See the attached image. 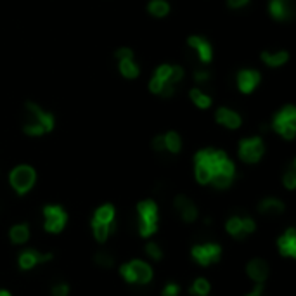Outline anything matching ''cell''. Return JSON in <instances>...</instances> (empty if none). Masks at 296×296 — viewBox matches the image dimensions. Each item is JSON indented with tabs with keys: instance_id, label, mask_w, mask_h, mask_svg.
Instances as JSON below:
<instances>
[{
	"instance_id": "1",
	"label": "cell",
	"mask_w": 296,
	"mask_h": 296,
	"mask_svg": "<svg viewBox=\"0 0 296 296\" xmlns=\"http://www.w3.org/2000/svg\"><path fill=\"white\" fill-rule=\"evenodd\" d=\"M184 78V70L177 64H161L154 71L149 90L161 97H172L175 94V87Z\"/></svg>"
},
{
	"instance_id": "2",
	"label": "cell",
	"mask_w": 296,
	"mask_h": 296,
	"mask_svg": "<svg viewBox=\"0 0 296 296\" xmlns=\"http://www.w3.org/2000/svg\"><path fill=\"white\" fill-rule=\"evenodd\" d=\"M26 115H28V118L23 125V130L26 135L40 137V135H43V133L51 132L56 125L54 116L48 111H43V109L35 103H26Z\"/></svg>"
},
{
	"instance_id": "3",
	"label": "cell",
	"mask_w": 296,
	"mask_h": 296,
	"mask_svg": "<svg viewBox=\"0 0 296 296\" xmlns=\"http://www.w3.org/2000/svg\"><path fill=\"white\" fill-rule=\"evenodd\" d=\"M137 215H139V234L144 237L153 236L158 229V206L156 203L147 200L137 205Z\"/></svg>"
},
{
	"instance_id": "4",
	"label": "cell",
	"mask_w": 296,
	"mask_h": 296,
	"mask_svg": "<svg viewBox=\"0 0 296 296\" xmlns=\"http://www.w3.org/2000/svg\"><path fill=\"white\" fill-rule=\"evenodd\" d=\"M272 128L279 133L281 137L291 140L296 135V108L287 104L274 116L272 120Z\"/></svg>"
},
{
	"instance_id": "5",
	"label": "cell",
	"mask_w": 296,
	"mask_h": 296,
	"mask_svg": "<svg viewBox=\"0 0 296 296\" xmlns=\"http://www.w3.org/2000/svg\"><path fill=\"white\" fill-rule=\"evenodd\" d=\"M120 274L123 275V279L130 284H147L153 279V270L147 263L140 260H132L125 265H121Z\"/></svg>"
},
{
	"instance_id": "6",
	"label": "cell",
	"mask_w": 296,
	"mask_h": 296,
	"mask_svg": "<svg viewBox=\"0 0 296 296\" xmlns=\"http://www.w3.org/2000/svg\"><path fill=\"white\" fill-rule=\"evenodd\" d=\"M35 180H36L35 170L28 165L16 166L9 175V182H11L12 189H14L18 194H26L28 190L35 185Z\"/></svg>"
},
{
	"instance_id": "7",
	"label": "cell",
	"mask_w": 296,
	"mask_h": 296,
	"mask_svg": "<svg viewBox=\"0 0 296 296\" xmlns=\"http://www.w3.org/2000/svg\"><path fill=\"white\" fill-rule=\"evenodd\" d=\"M265 153V144L260 137H250L239 142V158L244 163H257Z\"/></svg>"
},
{
	"instance_id": "8",
	"label": "cell",
	"mask_w": 296,
	"mask_h": 296,
	"mask_svg": "<svg viewBox=\"0 0 296 296\" xmlns=\"http://www.w3.org/2000/svg\"><path fill=\"white\" fill-rule=\"evenodd\" d=\"M116 59H118V66H120V73L125 76V78L128 80H133L139 76L140 73V68L139 64L135 63V59H133V52L132 48L128 47H121L116 51Z\"/></svg>"
},
{
	"instance_id": "9",
	"label": "cell",
	"mask_w": 296,
	"mask_h": 296,
	"mask_svg": "<svg viewBox=\"0 0 296 296\" xmlns=\"http://www.w3.org/2000/svg\"><path fill=\"white\" fill-rule=\"evenodd\" d=\"M43 217H45V229L48 232H61L68 222V215L61 206H45L43 208Z\"/></svg>"
},
{
	"instance_id": "10",
	"label": "cell",
	"mask_w": 296,
	"mask_h": 296,
	"mask_svg": "<svg viewBox=\"0 0 296 296\" xmlns=\"http://www.w3.org/2000/svg\"><path fill=\"white\" fill-rule=\"evenodd\" d=\"M222 248L215 242H206V244H200L192 248V258L196 260L200 265H210L213 262L220 260Z\"/></svg>"
},
{
	"instance_id": "11",
	"label": "cell",
	"mask_w": 296,
	"mask_h": 296,
	"mask_svg": "<svg viewBox=\"0 0 296 296\" xmlns=\"http://www.w3.org/2000/svg\"><path fill=\"white\" fill-rule=\"evenodd\" d=\"M255 229H257V225L250 217H230L227 220V230L236 239L246 237L248 234L255 232Z\"/></svg>"
},
{
	"instance_id": "12",
	"label": "cell",
	"mask_w": 296,
	"mask_h": 296,
	"mask_svg": "<svg viewBox=\"0 0 296 296\" xmlns=\"http://www.w3.org/2000/svg\"><path fill=\"white\" fill-rule=\"evenodd\" d=\"M262 75L257 70H241L236 76L237 88L242 94H251L260 85Z\"/></svg>"
},
{
	"instance_id": "13",
	"label": "cell",
	"mask_w": 296,
	"mask_h": 296,
	"mask_svg": "<svg viewBox=\"0 0 296 296\" xmlns=\"http://www.w3.org/2000/svg\"><path fill=\"white\" fill-rule=\"evenodd\" d=\"M269 12L277 21H287L294 16V4L293 0H270Z\"/></svg>"
},
{
	"instance_id": "14",
	"label": "cell",
	"mask_w": 296,
	"mask_h": 296,
	"mask_svg": "<svg viewBox=\"0 0 296 296\" xmlns=\"http://www.w3.org/2000/svg\"><path fill=\"white\" fill-rule=\"evenodd\" d=\"M187 43H189L190 48H194V51H196L198 59H200L201 63H205V64L212 63L213 48H212V45H210L208 40L203 38V36H200V35H192V36H189Z\"/></svg>"
},
{
	"instance_id": "15",
	"label": "cell",
	"mask_w": 296,
	"mask_h": 296,
	"mask_svg": "<svg viewBox=\"0 0 296 296\" xmlns=\"http://www.w3.org/2000/svg\"><path fill=\"white\" fill-rule=\"evenodd\" d=\"M173 206L180 215V218L184 222H194L198 218V208L189 198L185 196H177L175 201H173Z\"/></svg>"
},
{
	"instance_id": "16",
	"label": "cell",
	"mask_w": 296,
	"mask_h": 296,
	"mask_svg": "<svg viewBox=\"0 0 296 296\" xmlns=\"http://www.w3.org/2000/svg\"><path fill=\"white\" fill-rule=\"evenodd\" d=\"M51 260V253H38L36 250H26L19 255V267L23 270H30L35 265Z\"/></svg>"
},
{
	"instance_id": "17",
	"label": "cell",
	"mask_w": 296,
	"mask_h": 296,
	"mask_svg": "<svg viewBox=\"0 0 296 296\" xmlns=\"http://www.w3.org/2000/svg\"><path fill=\"white\" fill-rule=\"evenodd\" d=\"M215 120H217L218 125H222V127H225V128H230V130H236V128L241 127V116L229 108L218 109V111L215 113Z\"/></svg>"
},
{
	"instance_id": "18",
	"label": "cell",
	"mask_w": 296,
	"mask_h": 296,
	"mask_svg": "<svg viewBox=\"0 0 296 296\" xmlns=\"http://www.w3.org/2000/svg\"><path fill=\"white\" fill-rule=\"evenodd\" d=\"M246 272H248V275L257 282V284H263V281L269 277V265H267V262L262 260V258H255V260H251L248 263Z\"/></svg>"
},
{
	"instance_id": "19",
	"label": "cell",
	"mask_w": 296,
	"mask_h": 296,
	"mask_svg": "<svg viewBox=\"0 0 296 296\" xmlns=\"http://www.w3.org/2000/svg\"><path fill=\"white\" fill-rule=\"evenodd\" d=\"M279 251H281L284 257L294 258L296 257V232L294 229H287V232L279 239Z\"/></svg>"
},
{
	"instance_id": "20",
	"label": "cell",
	"mask_w": 296,
	"mask_h": 296,
	"mask_svg": "<svg viewBox=\"0 0 296 296\" xmlns=\"http://www.w3.org/2000/svg\"><path fill=\"white\" fill-rule=\"evenodd\" d=\"M289 59V54L286 51H279V52H262V61L270 68H279L282 64L287 63Z\"/></svg>"
},
{
	"instance_id": "21",
	"label": "cell",
	"mask_w": 296,
	"mask_h": 296,
	"mask_svg": "<svg viewBox=\"0 0 296 296\" xmlns=\"http://www.w3.org/2000/svg\"><path fill=\"white\" fill-rule=\"evenodd\" d=\"M258 212L262 215H279L284 212V205H282V201L275 200V198H267V200L260 201Z\"/></svg>"
},
{
	"instance_id": "22",
	"label": "cell",
	"mask_w": 296,
	"mask_h": 296,
	"mask_svg": "<svg viewBox=\"0 0 296 296\" xmlns=\"http://www.w3.org/2000/svg\"><path fill=\"white\" fill-rule=\"evenodd\" d=\"M92 220L115 227V208H113L111 205H103L101 208H97V212L94 213V218H92Z\"/></svg>"
},
{
	"instance_id": "23",
	"label": "cell",
	"mask_w": 296,
	"mask_h": 296,
	"mask_svg": "<svg viewBox=\"0 0 296 296\" xmlns=\"http://www.w3.org/2000/svg\"><path fill=\"white\" fill-rule=\"evenodd\" d=\"M147 12L153 18H165L170 12V4L166 0H149Z\"/></svg>"
},
{
	"instance_id": "24",
	"label": "cell",
	"mask_w": 296,
	"mask_h": 296,
	"mask_svg": "<svg viewBox=\"0 0 296 296\" xmlns=\"http://www.w3.org/2000/svg\"><path fill=\"white\" fill-rule=\"evenodd\" d=\"M163 140H165V151H168L172 154L180 153L182 139H180V135H178L177 132H166L163 135Z\"/></svg>"
},
{
	"instance_id": "25",
	"label": "cell",
	"mask_w": 296,
	"mask_h": 296,
	"mask_svg": "<svg viewBox=\"0 0 296 296\" xmlns=\"http://www.w3.org/2000/svg\"><path fill=\"white\" fill-rule=\"evenodd\" d=\"M189 95H190V101H192L200 109H208L212 106V97L206 94V92H203L200 87L192 88V90L189 92Z\"/></svg>"
},
{
	"instance_id": "26",
	"label": "cell",
	"mask_w": 296,
	"mask_h": 296,
	"mask_svg": "<svg viewBox=\"0 0 296 296\" xmlns=\"http://www.w3.org/2000/svg\"><path fill=\"white\" fill-rule=\"evenodd\" d=\"M11 241L16 242V244H23V242H26L28 239H30V227L26 224H19V225H14L11 229Z\"/></svg>"
},
{
	"instance_id": "27",
	"label": "cell",
	"mask_w": 296,
	"mask_h": 296,
	"mask_svg": "<svg viewBox=\"0 0 296 296\" xmlns=\"http://www.w3.org/2000/svg\"><path fill=\"white\" fill-rule=\"evenodd\" d=\"M92 230H94V236L99 242H104L109 236V232L113 230L111 225H106V224H101V222H95L92 220Z\"/></svg>"
},
{
	"instance_id": "28",
	"label": "cell",
	"mask_w": 296,
	"mask_h": 296,
	"mask_svg": "<svg viewBox=\"0 0 296 296\" xmlns=\"http://www.w3.org/2000/svg\"><path fill=\"white\" fill-rule=\"evenodd\" d=\"M189 293L194 294V296H208V293H210V282L206 281V279H196V281H194V284L190 286Z\"/></svg>"
},
{
	"instance_id": "29",
	"label": "cell",
	"mask_w": 296,
	"mask_h": 296,
	"mask_svg": "<svg viewBox=\"0 0 296 296\" xmlns=\"http://www.w3.org/2000/svg\"><path fill=\"white\" fill-rule=\"evenodd\" d=\"M95 263L99 267H104V269H111V267L115 265V258L109 253H106V251H103V253L95 255Z\"/></svg>"
},
{
	"instance_id": "30",
	"label": "cell",
	"mask_w": 296,
	"mask_h": 296,
	"mask_svg": "<svg viewBox=\"0 0 296 296\" xmlns=\"http://www.w3.org/2000/svg\"><path fill=\"white\" fill-rule=\"evenodd\" d=\"M282 182H284V185L287 189H294L296 187V170H294V165H291V168L284 173V178H282Z\"/></svg>"
},
{
	"instance_id": "31",
	"label": "cell",
	"mask_w": 296,
	"mask_h": 296,
	"mask_svg": "<svg viewBox=\"0 0 296 296\" xmlns=\"http://www.w3.org/2000/svg\"><path fill=\"white\" fill-rule=\"evenodd\" d=\"M145 253H147L153 260H160V258L163 257V251H161V248L158 246V242H147V246H145Z\"/></svg>"
},
{
	"instance_id": "32",
	"label": "cell",
	"mask_w": 296,
	"mask_h": 296,
	"mask_svg": "<svg viewBox=\"0 0 296 296\" xmlns=\"http://www.w3.org/2000/svg\"><path fill=\"white\" fill-rule=\"evenodd\" d=\"M68 293H70V287H68V284H64V282L56 284L51 291L52 296H68Z\"/></svg>"
},
{
	"instance_id": "33",
	"label": "cell",
	"mask_w": 296,
	"mask_h": 296,
	"mask_svg": "<svg viewBox=\"0 0 296 296\" xmlns=\"http://www.w3.org/2000/svg\"><path fill=\"white\" fill-rule=\"evenodd\" d=\"M210 71L208 70H196L194 71V80H196V83H206L210 80Z\"/></svg>"
},
{
	"instance_id": "34",
	"label": "cell",
	"mask_w": 296,
	"mask_h": 296,
	"mask_svg": "<svg viewBox=\"0 0 296 296\" xmlns=\"http://www.w3.org/2000/svg\"><path fill=\"white\" fill-rule=\"evenodd\" d=\"M180 294V287H178L177 284H166L165 289H163V296H178Z\"/></svg>"
},
{
	"instance_id": "35",
	"label": "cell",
	"mask_w": 296,
	"mask_h": 296,
	"mask_svg": "<svg viewBox=\"0 0 296 296\" xmlns=\"http://www.w3.org/2000/svg\"><path fill=\"white\" fill-rule=\"evenodd\" d=\"M250 4V0H227V6L230 7V9H242V7H246Z\"/></svg>"
},
{
	"instance_id": "36",
	"label": "cell",
	"mask_w": 296,
	"mask_h": 296,
	"mask_svg": "<svg viewBox=\"0 0 296 296\" xmlns=\"http://www.w3.org/2000/svg\"><path fill=\"white\" fill-rule=\"evenodd\" d=\"M153 149H154V151H158V153L165 151V140H163V135L154 137V139H153Z\"/></svg>"
},
{
	"instance_id": "37",
	"label": "cell",
	"mask_w": 296,
	"mask_h": 296,
	"mask_svg": "<svg viewBox=\"0 0 296 296\" xmlns=\"http://www.w3.org/2000/svg\"><path fill=\"white\" fill-rule=\"evenodd\" d=\"M260 294H262V284H257V287H255V289L246 296H260Z\"/></svg>"
},
{
	"instance_id": "38",
	"label": "cell",
	"mask_w": 296,
	"mask_h": 296,
	"mask_svg": "<svg viewBox=\"0 0 296 296\" xmlns=\"http://www.w3.org/2000/svg\"><path fill=\"white\" fill-rule=\"evenodd\" d=\"M0 296H11L9 291H6V289H0Z\"/></svg>"
}]
</instances>
